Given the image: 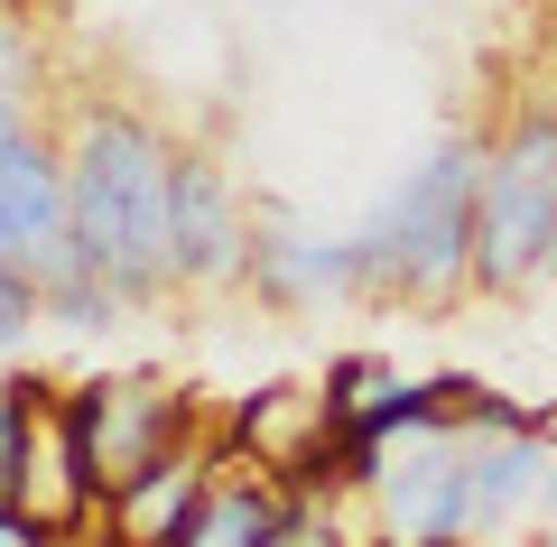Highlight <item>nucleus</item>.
Wrapping results in <instances>:
<instances>
[{
	"label": "nucleus",
	"instance_id": "obj_1",
	"mask_svg": "<svg viewBox=\"0 0 557 547\" xmlns=\"http://www.w3.org/2000/svg\"><path fill=\"white\" fill-rule=\"evenodd\" d=\"M65 204H75V251L121 288V307L177 288V139L149 112L94 102L65 130Z\"/></svg>",
	"mask_w": 557,
	"mask_h": 547
},
{
	"label": "nucleus",
	"instance_id": "obj_14",
	"mask_svg": "<svg viewBox=\"0 0 557 547\" xmlns=\"http://www.w3.org/2000/svg\"><path fill=\"white\" fill-rule=\"evenodd\" d=\"M530 547H557V520H548V529H539V538H530Z\"/></svg>",
	"mask_w": 557,
	"mask_h": 547
},
{
	"label": "nucleus",
	"instance_id": "obj_13",
	"mask_svg": "<svg viewBox=\"0 0 557 547\" xmlns=\"http://www.w3.org/2000/svg\"><path fill=\"white\" fill-rule=\"evenodd\" d=\"M0 547H65L57 529H38L28 510H0Z\"/></svg>",
	"mask_w": 557,
	"mask_h": 547
},
{
	"label": "nucleus",
	"instance_id": "obj_6",
	"mask_svg": "<svg viewBox=\"0 0 557 547\" xmlns=\"http://www.w3.org/2000/svg\"><path fill=\"white\" fill-rule=\"evenodd\" d=\"M260 214L214 149H177V288H242Z\"/></svg>",
	"mask_w": 557,
	"mask_h": 547
},
{
	"label": "nucleus",
	"instance_id": "obj_8",
	"mask_svg": "<svg viewBox=\"0 0 557 547\" xmlns=\"http://www.w3.org/2000/svg\"><path fill=\"white\" fill-rule=\"evenodd\" d=\"M251 297L270 307H335V297H362V270H354V233H298L288 214H260V241H251Z\"/></svg>",
	"mask_w": 557,
	"mask_h": 547
},
{
	"label": "nucleus",
	"instance_id": "obj_9",
	"mask_svg": "<svg viewBox=\"0 0 557 547\" xmlns=\"http://www.w3.org/2000/svg\"><path fill=\"white\" fill-rule=\"evenodd\" d=\"M223 436H233L242 464L278 473V483H298V464L335 436V409H325V381H270V390H251L233 418H223Z\"/></svg>",
	"mask_w": 557,
	"mask_h": 547
},
{
	"label": "nucleus",
	"instance_id": "obj_11",
	"mask_svg": "<svg viewBox=\"0 0 557 547\" xmlns=\"http://www.w3.org/2000/svg\"><path fill=\"white\" fill-rule=\"evenodd\" d=\"M465 464H474V547L520 529L530 510H548L557 483V446L548 427H520V436H465Z\"/></svg>",
	"mask_w": 557,
	"mask_h": 547
},
{
	"label": "nucleus",
	"instance_id": "obj_3",
	"mask_svg": "<svg viewBox=\"0 0 557 547\" xmlns=\"http://www.w3.org/2000/svg\"><path fill=\"white\" fill-rule=\"evenodd\" d=\"M557 278V112H511L483 139L474 297H530Z\"/></svg>",
	"mask_w": 557,
	"mask_h": 547
},
{
	"label": "nucleus",
	"instance_id": "obj_15",
	"mask_svg": "<svg viewBox=\"0 0 557 547\" xmlns=\"http://www.w3.org/2000/svg\"><path fill=\"white\" fill-rule=\"evenodd\" d=\"M372 547H391V538H372Z\"/></svg>",
	"mask_w": 557,
	"mask_h": 547
},
{
	"label": "nucleus",
	"instance_id": "obj_7",
	"mask_svg": "<svg viewBox=\"0 0 557 547\" xmlns=\"http://www.w3.org/2000/svg\"><path fill=\"white\" fill-rule=\"evenodd\" d=\"M223 455H233V436L214 446V427H196L168 464H149L139 483H121L112 501H102V529H94V538H102V547H177V529L196 520V501H205V483H214Z\"/></svg>",
	"mask_w": 557,
	"mask_h": 547
},
{
	"label": "nucleus",
	"instance_id": "obj_10",
	"mask_svg": "<svg viewBox=\"0 0 557 547\" xmlns=\"http://www.w3.org/2000/svg\"><path fill=\"white\" fill-rule=\"evenodd\" d=\"M298 501L307 492H288L278 473L223 455V473L205 483V501H196V520L177 529V547H278L288 529H298Z\"/></svg>",
	"mask_w": 557,
	"mask_h": 547
},
{
	"label": "nucleus",
	"instance_id": "obj_2",
	"mask_svg": "<svg viewBox=\"0 0 557 547\" xmlns=\"http://www.w3.org/2000/svg\"><path fill=\"white\" fill-rule=\"evenodd\" d=\"M474 204H483V139L446 130L362 214V233H354L362 297H391V307H456V297H474Z\"/></svg>",
	"mask_w": 557,
	"mask_h": 547
},
{
	"label": "nucleus",
	"instance_id": "obj_4",
	"mask_svg": "<svg viewBox=\"0 0 557 547\" xmlns=\"http://www.w3.org/2000/svg\"><path fill=\"white\" fill-rule=\"evenodd\" d=\"M65 409H75V436H84V464H94L102 501H112L121 483H139L149 464H168V455L205 427L196 399H186L177 381H159V372L75 381V390H65Z\"/></svg>",
	"mask_w": 557,
	"mask_h": 547
},
{
	"label": "nucleus",
	"instance_id": "obj_5",
	"mask_svg": "<svg viewBox=\"0 0 557 547\" xmlns=\"http://www.w3.org/2000/svg\"><path fill=\"white\" fill-rule=\"evenodd\" d=\"M362 501H372L391 547H474V464H465V436L456 427L399 436L372 464Z\"/></svg>",
	"mask_w": 557,
	"mask_h": 547
},
{
	"label": "nucleus",
	"instance_id": "obj_12",
	"mask_svg": "<svg viewBox=\"0 0 557 547\" xmlns=\"http://www.w3.org/2000/svg\"><path fill=\"white\" fill-rule=\"evenodd\" d=\"M57 399V381L38 372H10L0 381V510L20 501V473H28V436H38V409Z\"/></svg>",
	"mask_w": 557,
	"mask_h": 547
}]
</instances>
